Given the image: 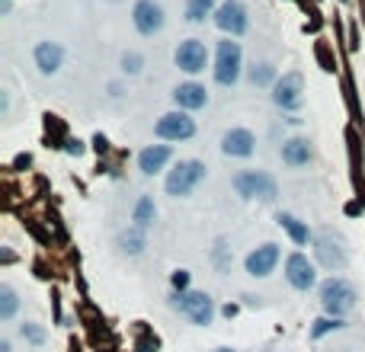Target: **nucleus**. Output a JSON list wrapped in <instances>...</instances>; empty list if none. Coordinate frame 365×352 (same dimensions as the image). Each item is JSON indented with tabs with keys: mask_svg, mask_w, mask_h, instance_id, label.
<instances>
[{
	"mask_svg": "<svg viewBox=\"0 0 365 352\" xmlns=\"http://www.w3.org/2000/svg\"><path fill=\"white\" fill-rule=\"evenodd\" d=\"M154 135L160 141H170V144H177V141H189L196 138V119L183 109H173V112H164L154 125Z\"/></svg>",
	"mask_w": 365,
	"mask_h": 352,
	"instance_id": "obj_6",
	"label": "nucleus"
},
{
	"mask_svg": "<svg viewBox=\"0 0 365 352\" xmlns=\"http://www.w3.org/2000/svg\"><path fill=\"white\" fill-rule=\"evenodd\" d=\"M32 61H36L38 74L42 77H55L61 67H65V48L58 45V42H38L36 48H32Z\"/></svg>",
	"mask_w": 365,
	"mask_h": 352,
	"instance_id": "obj_15",
	"label": "nucleus"
},
{
	"mask_svg": "<svg viewBox=\"0 0 365 352\" xmlns=\"http://www.w3.org/2000/svg\"><path fill=\"white\" fill-rule=\"evenodd\" d=\"M276 221H279V228L291 237V243H295V247H308V243H314V231L308 228V221H298L291 212H279V218H276Z\"/></svg>",
	"mask_w": 365,
	"mask_h": 352,
	"instance_id": "obj_19",
	"label": "nucleus"
},
{
	"mask_svg": "<svg viewBox=\"0 0 365 352\" xmlns=\"http://www.w3.org/2000/svg\"><path fill=\"white\" fill-rule=\"evenodd\" d=\"M314 263L318 266H324V269H343L349 263V253H346V247H343V241L340 237H333L330 231H320V234H314Z\"/></svg>",
	"mask_w": 365,
	"mask_h": 352,
	"instance_id": "obj_9",
	"label": "nucleus"
},
{
	"mask_svg": "<svg viewBox=\"0 0 365 352\" xmlns=\"http://www.w3.org/2000/svg\"><path fill=\"white\" fill-rule=\"evenodd\" d=\"M279 260H282L279 243H260L256 250L247 253L243 269H247V276H253V278H266V276H272V272H276Z\"/></svg>",
	"mask_w": 365,
	"mask_h": 352,
	"instance_id": "obj_13",
	"label": "nucleus"
},
{
	"mask_svg": "<svg viewBox=\"0 0 365 352\" xmlns=\"http://www.w3.org/2000/svg\"><path fill=\"white\" fill-rule=\"evenodd\" d=\"M228 250H231V247H228L225 241H218V243H215V266L221 269V272L231 266V256H228Z\"/></svg>",
	"mask_w": 365,
	"mask_h": 352,
	"instance_id": "obj_29",
	"label": "nucleus"
},
{
	"mask_svg": "<svg viewBox=\"0 0 365 352\" xmlns=\"http://www.w3.org/2000/svg\"><path fill=\"white\" fill-rule=\"evenodd\" d=\"M208 176V167L202 160H179L173 170H167V179H164V192L173 195V199H186L199 189V186L206 183Z\"/></svg>",
	"mask_w": 365,
	"mask_h": 352,
	"instance_id": "obj_3",
	"label": "nucleus"
},
{
	"mask_svg": "<svg viewBox=\"0 0 365 352\" xmlns=\"http://www.w3.org/2000/svg\"><path fill=\"white\" fill-rule=\"evenodd\" d=\"M215 84L218 87H234L243 74V52H241V42L234 38H221L215 48Z\"/></svg>",
	"mask_w": 365,
	"mask_h": 352,
	"instance_id": "obj_5",
	"label": "nucleus"
},
{
	"mask_svg": "<svg viewBox=\"0 0 365 352\" xmlns=\"http://www.w3.org/2000/svg\"><path fill=\"white\" fill-rule=\"evenodd\" d=\"M215 10L218 0H186L183 16H186V23H206L208 16H215Z\"/></svg>",
	"mask_w": 365,
	"mask_h": 352,
	"instance_id": "obj_22",
	"label": "nucleus"
},
{
	"mask_svg": "<svg viewBox=\"0 0 365 352\" xmlns=\"http://www.w3.org/2000/svg\"><path fill=\"white\" fill-rule=\"evenodd\" d=\"M119 65H122V74L138 77L141 71H144V58H141L138 52H125V55L119 58Z\"/></svg>",
	"mask_w": 365,
	"mask_h": 352,
	"instance_id": "obj_26",
	"label": "nucleus"
},
{
	"mask_svg": "<svg viewBox=\"0 0 365 352\" xmlns=\"http://www.w3.org/2000/svg\"><path fill=\"white\" fill-rule=\"evenodd\" d=\"M212 19H215V26L221 29L228 38H237L250 29V16H247V7H243L241 0H221Z\"/></svg>",
	"mask_w": 365,
	"mask_h": 352,
	"instance_id": "obj_12",
	"label": "nucleus"
},
{
	"mask_svg": "<svg viewBox=\"0 0 365 352\" xmlns=\"http://www.w3.org/2000/svg\"><path fill=\"white\" fill-rule=\"evenodd\" d=\"M170 307L196 327H208L215 320V301H212L208 292H192V288H189V292H179V295L170 298Z\"/></svg>",
	"mask_w": 365,
	"mask_h": 352,
	"instance_id": "obj_4",
	"label": "nucleus"
},
{
	"mask_svg": "<svg viewBox=\"0 0 365 352\" xmlns=\"http://www.w3.org/2000/svg\"><path fill=\"white\" fill-rule=\"evenodd\" d=\"M247 77H250V84L253 87H276V80H279V77H276V67L269 65V61H253L250 67H247Z\"/></svg>",
	"mask_w": 365,
	"mask_h": 352,
	"instance_id": "obj_23",
	"label": "nucleus"
},
{
	"mask_svg": "<svg viewBox=\"0 0 365 352\" xmlns=\"http://www.w3.org/2000/svg\"><path fill=\"white\" fill-rule=\"evenodd\" d=\"M16 314H19V295H16V288L3 282V285H0V320H3V324H10V320H13Z\"/></svg>",
	"mask_w": 365,
	"mask_h": 352,
	"instance_id": "obj_24",
	"label": "nucleus"
},
{
	"mask_svg": "<svg viewBox=\"0 0 365 352\" xmlns=\"http://www.w3.org/2000/svg\"><path fill=\"white\" fill-rule=\"evenodd\" d=\"M164 23H167V13H164V7H160L157 0H135V7H131V26H135V32L144 38L157 36L160 29H164Z\"/></svg>",
	"mask_w": 365,
	"mask_h": 352,
	"instance_id": "obj_11",
	"label": "nucleus"
},
{
	"mask_svg": "<svg viewBox=\"0 0 365 352\" xmlns=\"http://www.w3.org/2000/svg\"><path fill=\"white\" fill-rule=\"evenodd\" d=\"M189 282H192V278H189V272L186 269H177V272H173V276H170V285H173V292H189Z\"/></svg>",
	"mask_w": 365,
	"mask_h": 352,
	"instance_id": "obj_28",
	"label": "nucleus"
},
{
	"mask_svg": "<svg viewBox=\"0 0 365 352\" xmlns=\"http://www.w3.org/2000/svg\"><path fill=\"white\" fill-rule=\"evenodd\" d=\"M231 186H234V192L241 195L243 202L269 205L279 199V183H276L266 170H241V173H234Z\"/></svg>",
	"mask_w": 365,
	"mask_h": 352,
	"instance_id": "obj_2",
	"label": "nucleus"
},
{
	"mask_svg": "<svg viewBox=\"0 0 365 352\" xmlns=\"http://www.w3.org/2000/svg\"><path fill=\"white\" fill-rule=\"evenodd\" d=\"M154 218H157V205H154V199H151V195H138V202H135V208H131V221L148 231L151 224H154Z\"/></svg>",
	"mask_w": 365,
	"mask_h": 352,
	"instance_id": "obj_21",
	"label": "nucleus"
},
{
	"mask_svg": "<svg viewBox=\"0 0 365 352\" xmlns=\"http://www.w3.org/2000/svg\"><path fill=\"white\" fill-rule=\"evenodd\" d=\"M0 352H13V346H10V340H3V343H0Z\"/></svg>",
	"mask_w": 365,
	"mask_h": 352,
	"instance_id": "obj_31",
	"label": "nucleus"
},
{
	"mask_svg": "<svg viewBox=\"0 0 365 352\" xmlns=\"http://www.w3.org/2000/svg\"><path fill=\"white\" fill-rule=\"evenodd\" d=\"M272 102L279 106L282 112H298L305 106V77L298 71H289L282 74L272 87Z\"/></svg>",
	"mask_w": 365,
	"mask_h": 352,
	"instance_id": "obj_7",
	"label": "nucleus"
},
{
	"mask_svg": "<svg viewBox=\"0 0 365 352\" xmlns=\"http://www.w3.org/2000/svg\"><path fill=\"white\" fill-rule=\"evenodd\" d=\"M119 247H122V253L138 256V253L148 247V231H144V228H138V224H131L129 231L119 234Z\"/></svg>",
	"mask_w": 365,
	"mask_h": 352,
	"instance_id": "obj_20",
	"label": "nucleus"
},
{
	"mask_svg": "<svg viewBox=\"0 0 365 352\" xmlns=\"http://www.w3.org/2000/svg\"><path fill=\"white\" fill-rule=\"evenodd\" d=\"M253 151H256V135H253L250 129H243V125H237V129H228L225 135H221V154L225 157H253Z\"/></svg>",
	"mask_w": 365,
	"mask_h": 352,
	"instance_id": "obj_14",
	"label": "nucleus"
},
{
	"mask_svg": "<svg viewBox=\"0 0 365 352\" xmlns=\"http://www.w3.org/2000/svg\"><path fill=\"white\" fill-rule=\"evenodd\" d=\"M173 160V148L170 144H148L138 154V170L144 176H157L167 170V164Z\"/></svg>",
	"mask_w": 365,
	"mask_h": 352,
	"instance_id": "obj_18",
	"label": "nucleus"
},
{
	"mask_svg": "<svg viewBox=\"0 0 365 352\" xmlns=\"http://www.w3.org/2000/svg\"><path fill=\"white\" fill-rule=\"evenodd\" d=\"M19 336H23L26 343H32V346H45V340H48L45 327H42V324H32V320L19 324Z\"/></svg>",
	"mask_w": 365,
	"mask_h": 352,
	"instance_id": "obj_25",
	"label": "nucleus"
},
{
	"mask_svg": "<svg viewBox=\"0 0 365 352\" xmlns=\"http://www.w3.org/2000/svg\"><path fill=\"white\" fill-rule=\"evenodd\" d=\"M279 157H282V164H285V167L301 170V167H308L311 160H314V148H311L308 138L295 135V138H285V141H282Z\"/></svg>",
	"mask_w": 365,
	"mask_h": 352,
	"instance_id": "obj_17",
	"label": "nucleus"
},
{
	"mask_svg": "<svg viewBox=\"0 0 365 352\" xmlns=\"http://www.w3.org/2000/svg\"><path fill=\"white\" fill-rule=\"evenodd\" d=\"M285 278H289V285L295 292H311V288H318V263L308 260V253H289L285 256Z\"/></svg>",
	"mask_w": 365,
	"mask_h": 352,
	"instance_id": "obj_8",
	"label": "nucleus"
},
{
	"mask_svg": "<svg viewBox=\"0 0 365 352\" xmlns=\"http://www.w3.org/2000/svg\"><path fill=\"white\" fill-rule=\"evenodd\" d=\"M67 151H71V154H80L84 148H80V141H67Z\"/></svg>",
	"mask_w": 365,
	"mask_h": 352,
	"instance_id": "obj_30",
	"label": "nucleus"
},
{
	"mask_svg": "<svg viewBox=\"0 0 365 352\" xmlns=\"http://www.w3.org/2000/svg\"><path fill=\"white\" fill-rule=\"evenodd\" d=\"M173 65L189 77L202 74L208 67V45L202 38H183L177 45V52H173Z\"/></svg>",
	"mask_w": 365,
	"mask_h": 352,
	"instance_id": "obj_10",
	"label": "nucleus"
},
{
	"mask_svg": "<svg viewBox=\"0 0 365 352\" xmlns=\"http://www.w3.org/2000/svg\"><path fill=\"white\" fill-rule=\"evenodd\" d=\"M215 352H237V349H228V346H221V349H215Z\"/></svg>",
	"mask_w": 365,
	"mask_h": 352,
	"instance_id": "obj_32",
	"label": "nucleus"
},
{
	"mask_svg": "<svg viewBox=\"0 0 365 352\" xmlns=\"http://www.w3.org/2000/svg\"><path fill=\"white\" fill-rule=\"evenodd\" d=\"M208 90L199 80H186V84H179L173 87V102H177V109L183 112H199V109H206L208 106Z\"/></svg>",
	"mask_w": 365,
	"mask_h": 352,
	"instance_id": "obj_16",
	"label": "nucleus"
},
{
	"mask_svg": "<svg viewBox=\"0 0 365 352\" xmlns=\"http://www.w3.org/2000/svg\"><path fill=\"white\" fill-rule=\"evenodd\" d=\"M343 320H340V317H320L318 324L311 327V340H320V336L324 333H330V330H343Z\"/></svg>",
	"mask_w": 365,
	"mask_h": 352,
	"instance_id": "obj_27",
	"label": "nucleus"
},
{
	"mask_svg": "<svg viewBox=\"0 0 365 352\" xmlns=\"http://www.w3.org/2000/svg\"><path fill=\"white\" fill-rule=\"evenodd\" d=\"M318 301H320V311L327 317H343L346 314H353L356 311V305H359V292H356V285L349 282V278H343V276H330V278H324L318 285Z\"/></svg>",
	"mask_w": 365,
	"mask_h": 352,
	"instance_id": "obj_1",
	"label": "nucleus"
}]
</instances>
